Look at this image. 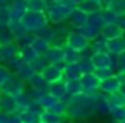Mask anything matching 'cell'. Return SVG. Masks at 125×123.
Returning a JSON list of instances; mask_svg holds the SVG:
<instances>
[{
    "instance_id": "cell-1",
    "label": "cell",
    "mask_w": 125,
    "mask_h": 123,
    "mask_svg": "<svg viewBox=\"0 0 125 123\" xmlns=\"http://www.w3.org/2000/svg\"><path fill=\"white\" fill-rule=\"evenodd\" d=\"M76 6L65 5V3H49L48 9H46V16L49 19L51 25H60L70 19L71 13Z\"/></svg>"
},
{
    "instance_id": "cell-2",
    "label": "cell",
    "mask_w": 125,
    "mask_h": 123,
    "mask_svg": "<svg viewBox=\"0 0 125 123\" xmlns=\"http://www.w3.org/2000/svg\"><path fill=\"white\" fill-rule=\"evenodd\" d=\"M21 24L27 32L37 33L38 30L48 27L49 19L46 16V13H43V11H27L24 14V18L21 19Z\"/></svg>"
},
{
    "instance_id": "cell-3",
    "label": "cell",
    "mask_w": 125,
    "mask_h": 123,
    "mask_svg": "<svg viewBox=\"0 0 125 123\" xmlns=\"http://www.w3.org/2000/svg\"><path fill=\"white\" fill-rule=\"evenodd\" d=\"M25 90V82L22 79H19L16 74H13L2 87H0V93L2 95H10V96H18Z\"/></svg>"
},
{
    "instance_id": "cell-4",
    "label": "cell",
    "mask_w": 125,
    "mask_h": 123,
    "mask_svg": "<svg viewBox=\"0 0 125 123\" xmlns=\"http://www.w3.org/2000/svg\"><path fill=\"white\" fill-rule=\"evenodd\" d=\"M125 80V74L124 73H116L113 76L106 77V79L101 80L100 84V92L104 95H111L114 92H119L120 90V84Z\"/></svg>"
},
{
    "instance_id": "cell-5",
    "label": "cell",
    "mask_w": 125,
    "mask_h": 123,
    "mask_svg": "<svg viewBox=\"0 0 125 123\" xmlns=\"http://www.w3.org/2000/svg\"><path fill=\"white\" fill-rule=\"evenodd\" d=\"M67 46H70L71 49L78 51V52H85L90 46V41L78 30H73L67 35Z\"/></svg>"
},
{
    "instance_id": "cell-6",
    "label": "cell",
    "mask_w": 125,
    "mask_h": 123,
    "mask_svg": "<svg viewBox=\"0 0 125 123\" xmlns=\"http://www.w3.org/2000/svg\"><path fill=\"white\" fill-rule=\"evenodd\" d=\"M10 11H11V21L8 25H16L21 22L24 14L29 11L27 9V0H11L10 3Z\"/></svg>"
},
{
    "instance_id": "cell-7",
    "label": "cell",
    "mask_w": 125,
    "mask_h": 123,
    "mask_svg": "<svg viewBox=\"0 0 125 123\" xmlns=\"http://www.w3.org/2000/svg\"><path fill=\"white\" fill-rule=\"evenodd\" d=\"M94 115L90 104H68L67 118H92Z\"/></svg>"
},
{
    "instance_id": "cell-8",
    "label": "cell",
    "mask_w": 125,
    "mask_h": 123,
    "mask_svg": "<svg viewBox=\"0 0 125 123\" xmlns=\"http://www.w3.org/2000/svg\"><path fill=\"white\" fill-rule=\"evenodd\" d=\"M92 109H94V114L100 115V117L111 115V106H109V101H108L104 93H101V92L98 93V96L94 99V103H92Z\"/></svg>"
},
{
    "instance_id": "cell-9",
    "label": "cell",
    "mask_w": 125,
    "mask_h": 123,
    "mask_svg": "<svg viewBox=\"0 0 125 123\" xmlns=\"http://www.w3.org/2000/svg\"><path fill=\"white\" fill-rule=\"evenodd\" d=\"M79 80H81V84H83L84 92H97V90H100L101 79L97 76L95 71H92V73H84L83 76L79 77Z\"/></svg>"
},
{
    "instance_id": "cell-10",
    "label": "cell",
    "mask_w": 125,
    "mask_h": 123,
    "mask_svg": "<svg viewBox=\"0 0 125 123\" xmlns=\"http://www.w3.org/2000/svg\"><path fill=\"white\" fill-rule=\"evenodd\" d=\"M41 76L46 79L48 84H52V82H57V80L63 79V70H60L57 65L48 63L44 66V70L41 71Z\"/></svg>"
},
{
    "instance_id": "cell-11",
    "label": "cell",
    "mask_w": 125,
    "mask_h": 123,
    "mask_svg": "<svg viewBox=\"0 0 125 123\" xmlns=\"http://www.w3.org/2000/svg\"><path fill=\"white\" fill-rule=\"evenodd\" d=\"M18 54H19V46L16 43L2 44L0 46V63L6 65L11 59H14Z\"/></svg>"
},
{
    "instance_id": "cell-12",
    "label": "cell",
    "mask_w": 125,
    "mask_h": 123,
    "mask_svg": "<svg viewBox=\"0 0 125 123\" xmlns=\"http://www.w3.org/2000/svg\"><path fill=\"white\" fill-rule=\"evenodd\" d=\"M44 59L48 60V63H52V65L65 62V51H63V47L52 46L51 44V47L48 49V52L44 54Z\"/></svg>"
},
{
    "instance_id": "cell-13",
    "label": "cell",
    "mask_w": 125,
    "mask_h": 123,
    "mask_svg": "<svg viewBox=\"0 0 125 123\" xmlns=\"http://www.w3.org/2000/svg\"><path fill=\"white\" fill-rule=\"evenodd\" d=\"M48 92L51 93L54 98L62 99V101H63V99L68 96V93H67V85H65V79H60V80H57V82L49 84Z\"/></svg>"
},
{
    "instance_id": "cell-14",
    "label": "cell",
    "mask_w": 125,
    "mask_h": 123,
    "mask_svg": "<svg viewBox=\"0 0 125 123\" xmlns=\"http://www.w3.org/2000/svg\"><path fill=\"white\" fill-rule=\"evenodd\" d=\"M101 36L104 38V40H113V38H119V36H124L125 35V30L124 28H120L117 24H106L103 28H101Z\"/></svg>"
},
{
    "instance_id": "cell-15",
    "label": "cell",
    "mask_w": 125,
    "mask_h": 123,
    "mask_svg": "<svg viewBox=\"0 0 125 123\" xmlns=\"http://www.w3.org/2000/svg\"><path fill=\"white\" fill-rule=\"evenodd\" d=\"M92 62L95 65V70L98 68H111V54L108 51L92 54Z\"/></svg>"
},
{
    "instance_id": "cell-16",
    "label": "cell",
    "mask_w": 125,
    "mask_h": 123,
    "mask_svg": "<svg viewBox=\"0 0 125 123\" xmlns=\"http://www.w3.org/2000/svg\"><path fill=\"white\" fill-rule=\"evenodd\" d=\"M106 51L111 54H120L125 51V35L124 36H119V38H113V40H108L106 41Z\"/></svg>"
},
{
    "instance_id": "cell-17",
    "label": "cell",
    "mask_w": 125,
    "mask_h": 123,
    "mask_svg": "<svg viewBox=\"0 0 125 123\" xmlns=\"http://www.w3.org/2000/svg\"><path fill=\"white\" fill-rule=\"evenodd\" d=\"M68 21H70V25H71L73 28H79V27H83L84 24H87V21H89V14H85L84 11H81V9L74 8Z\"/></svg>"
},
{
    "instance_id": "cell-18",
    "label": "cell",
    "mask_w": 125,
    "mask_h": 123,
    "mask_svg": "<svg viewBox=\"0 0 125 123\" xmlns=\"http://www.w3.org/2000/svg\"><path fill=\"white\" fill-rule=\"evenodd\" d=\"M0 111H2V112H6V114L19 112V107H18V103H16V98H14V96H10V95H2Z\"/></svg>"
},
{
    "instance_id": "cell-19",
    "label": "cell",
    "mask_w": 125,
    "mask_h": 123,
    "mask_svg": "<svg viewBox=\"0 0 125 123\" xmlns=\"http://www.w3.org/2000/svg\"><path fill=\"white\" fill-rule=\"evenodd\" d=\"M35 73H37V71H35L33 66H32V63H27V62H24V63L14 71V74L19 77V79H22L24 82H29V79H30Z\"/></svg>"
},
{
    "instance_id": "cell-20",
    "label": "cell",
    "mask_w": 125,
    "mask_h": 123,
    "mask_svg": "<svg viewBox=\"0 0 125 123\" xmlns=\"http://www.w3.org/2000/svg\"><path fill=\"white\" fill-rule=\"evenodd\" d=\"M74 30H78L79 33H83L85 38H87L89 41H94L95 38H98L100 36V33H101V30L98 27H95V25H92V24H84L83 27H79V28H74Z\"/></svg>"
},
{
    "instance_id": "cell-21",
    "label": "cell",
    "mask_w": 125,
    "mask_h": 123,
    "mask_svg": "<svg viewBox=\"0 0 125 123\" xmlns=\"http://www.w3.org/2000/svg\"><path fill=\"white\" fill-rule=\"evenodd\" d=\"M76 8L84 11L85 14H92V13L98 11V9H103L101 8V3L97 2V0H83V2H79L76 5Z\"/></svg>"
},
{
    "instance_id": "cell-22",
    "label": "cell",
    "mask_w": 125,
    "mask_h": 123,
    "mask_svg": "<svg viewBox=\"0 0 125 123\" xmlns=\"http://www.w3.org/2000/svg\"><path fill=\"white\" fill-rule=\"evenodd\" d=\"M83 76V71H81L78 62H73V63H67L63 70V79H79Z\"/></svg>"
},
{
    "instance_id": "cell-23",
    "label": "cell",
    "mask_w": 125,
    "mask_h": 123,
    "mask_svg": "<svg viewBox=\"0 0 125 123\" xmlns=\"http://www.w3.org/2000/svg\"><path fill=\"white\" fill-rule=\"evenodd\" d=\"M27 84L30 87H33V88L40 90V92H48V88H49V84L46 82V79L41 76V73H35L33 76L29 79Z\"/></svg>"
},
{
    "instance_id": "cell-24",
    "label": "cell",
    "mask_w": 125,
    "mask_h": 123,
    "mask_svg": "<svg viewBox=\"0 0 125 123\" xmlns=\"http://www.w3.org/2000/svg\"><path fill=\"white\" fill-rule=\"evenodd\" d=\"M78 65H79L83 74L95 71V65H94V62H92V54L90 52H89V54L81 52V57H79V60H78Z\"/></svg>"
},
{
    "instance_id": "cell-25",
    "label": "cell",
    "mask_w": 125,
    "mask_h": 123,
    "mask_svg": "<svg viewBox=\"0 0 125 123\" xmlns=\"http://www.w3.org/2000/svg\"><path fill=\"white\" fill-rule=\"evenodd\" d=\"M19 55L22 57V60H24V62H27V63H32L33 60H37L38 57H40V54H38L37 51L32 47V44H29V46L19 47Z\"/></svg>"
},
{
    "instance_id": "cell-26",
    "label": "cell",
    "mask_w": 125,
    "mask_h": 123,
    "mask_svg": "<svg viewBox=\"0 0 125 123\" xmlns=\"http://www.w3.org/2000/svg\"><path fill=\"white\" fill-rule=\"evenodd\" d=\"M65 85H67V93L68 96H74L84 92L83 84L79 79H65Z\"/></svg>"
},
{
    "instance_id": "cell-27",
    "label": "cell",
    "mask_w": 125,
    "mask_h": 123,
    "mask_svg": "<svg viewBox=\"0 0 125 123\" xmlns=\"http://www.w3.org/2000/svg\"><path fill=\"white\" fill-rule=\"evenodd\" d=\"M16 103H18V107H19V111H25V109H29L32 104H33V98H32L30 95H29V92H27V87H25V90L21 93V95H18L16 96Z\"/></svg>"
},
{
    "instance_id": "cell-28",
    "label": "cell",
    "mask_w": 125,
    "mask_h": 123,
    "mask_svg": "<svg viewBox=\"0 0 125 123\" xmlns=\"http://www.w3.org/2000/svg\"><path fill=\"white\" fill-rule=\"evenodd\" d=\"M32 47H33L35 51H37L40 55H44L46 52H48V49L51 47V43L49 41H46V40H43V38L40 36H37L35 35V38H33V41H32Z\"/></svg>"
},
{
    "instance_id": "cell-29",
    "label": "cell",
    "mask_w": 125,
    "mask_h": 123,
    "mask_svg": "<svg viewBox=\"0 0 125 123\" xmlns=\"http://www.w3.org/2000/svg\"><path fill=\"white\" fill-rule=\"evenodd\" d=\"M89 24L95 25V27H98L101 30V28L106 25V21H104V16H103V9H98V11L92 13V14H89Z\"/></svg>"
},
{
    "instance_id": "cell-30",
    "label": "cell",
    "mask_w": 125,
    "mask_h": 123,
    "mask_svg": "<svg viewBox=\"0 0 125 123\" xmlns=\"http://www.w3.org/2000/svg\"><path fill=\"white\" fill-rule=\"evenodd\" d=\"M35 35L40 36V38H43V40H46V41H49V43L52 44V41L55 40V36H57V30H55V27H51V24H49L48 27L38 30Z\"/></svg>"
},
{
    "instance_id": "cell-31",
    "label": "cell",
    "mask_w": 125,
    "mask_h": 123,
    "mask_svg": "<svg viewBox=\"0 0 125 123\" xmlns=\"http://www.w3.org/2000/svg\"><path fill=\"white\" fill-rule=\"evenodd\" d=\"M46 111H51L52 114L59 115V117H67L68 104H67L65 101H62V99H57V101H55V103H54V104H52L49 109H46Z\"/></svg>"
},
{
    "instance_id": "cell-32",
    "label": "cell",
    "mask_w": 125,
    "mask_h": 123,
    "mask_svg": "<svg viewBox=\"0 0 125 123\" xmlns=\"http://www.w3.org/2000/svg\"><path fill=\"white\" fill-rule=\"evenodd\" d=\"M67 117H59V115L52 114L51 111H43L40 114V123H63Z\"/></svg>"
},
{
    "instance_id": "cell-33",
    "label": "cell",
    "mask_w": 125,
    "mask_h": 123,
    "mask_svg": "<svg viewBox=\"0 0 125 123\" xmlns=\"http://www.w3.org/2000/svg\"><path fill=\"white\" fill-rule=\"evenodd\" d=\"M106 98H108V101H109V106H111V109L113 107H119V106H125V95L122 92H114V93H111V95H106Z\"/></svg>"
},
{
    "instance_id": "cell-34",
    "label": "cell",
    "mask_w": 125,
    "mask_h": 123,
    "mask_svg": "<svg viewBox=\"0 0 125 123\" xmlns=\"http://www.w3.org/2000/svg\"><path fill=\"white\" fill-rule=\"evenodd\" d=\"M10 43H14L13 30L8 25H0V46L2 44H10Z\"/></svg>"
},
{
    "instance_id": "cell-35",
    "label": "cell",
    "mask_w": 125,
    "mask_h": 123,
    "mask_svg": "<svg viewBox=\"0 0 125 123\" xmlns=\"http://www.w3.org/2000/svg\"><path fill=\"white\" fill-rule=\"evenodd\" d=\"M55 101H57V98H54L49 92H41L40 96H38V99H37V103L41 106L43 109H49Z\"/></svg>"
},
{
    "instance_id": "cell-36",
    "label": "cell",
    "mask_w": 125,
    "mask_h": 123,
    "mask_svg": "<svg viewBox=\"0 0 125 123\" xmlns=\"http://www.w3.org/2000/svg\"><path fill=\"white\" fill-rule=\"evenodd\" d=\"M22 123H40V114L30 111V109H25V111H19Z\"/></svg>"
},
{
    "instance_id": "cell-37",
    "label": "cell",
    "mask_w": 125,
    "mask_h": 123,
    "mask_svg": "<svg viewBox=\"0 0 125 123\" xmlns=\"http://www.w3.org/2000/svg\"><path fill=\"white\" fill-rule=\"evenodd\" d=\"M106 41L103 36H98L95 38L94 41H90V46H89V52L90 54H95V52H101V51H106Z\"/></svg>"
},
{
    "instance_id": "cell-38",
    "label": "cell",
    "mask_w": 125,
    "mask_h": 123,
    "mask_svg": "<svg viewBox=\"0 0 125 123\" xmlns=\"http://www.w3.org/2000/svg\"><path fill=\"white\" fill-rule=\"evenodd\" d=\"M27 9L29 11H43L48 9V2L46 0H27Z\"/></svg>"
},
{
    "instance_id": "cell-39",
    "label": "cell",
    "mask_w": 125,
    "mask_h": 123,
    "mask_svg": "<svg viewBox=\"0 0 125 123\" xmlns=\"http://www.w3.org/2000/svg\"><path fill=\"white\" fill-rule=\"evenodd\" d=\"M108 8L114 11L117 16H125V0H109Z\"/></svg>"
},
{
    "instance_id": "cell-40",
    "label": "cell",
    "mask_w": 125,
    "mask_h": 123,
    "mask_svg": "<svg viewBox=\"0 0 125 123\" xmlns=\"http://www.w3.org/2000/svg\"><path fill=\"white\" fill-rule=\"evenodd\" d=\"M63 51H65V62H67V63H73V62H78V60H79L81 52L71 49L70 46H65Z\"/></svg>"
},
{
    "instance_id": "cell-41",
    "label": "cell",
    "mask_w": 125,
    "mask_h": 123,
    "mask_svg": "<svg viewBox=\"0 0 125 123\" xmlns=\"http://www.w3.org/2000/svg\"><path fill=\"white\" fill-rule=\"evenodd\" d=\"M11 21V11H10V5L0 6V25H8Z\"/></svg>"
},
{
    "instance_id": "cell-42",
    "label": "cell",
    "mask_w": 125,
    "mask_h": 123,
    "mask_svg": "<svg viewBox=\"0 0 125 123\" xmlns=\"http://www.w3.org/2000/svg\"><path fill=\"white\" fill-rule=\"evenodd\" d=\"M13 76V71L10 70L6 65H3V63H0V87L3 85V84L6 82V80L10 79V77Z\"/></svg>"
},
{
    "instance_id": "cell-43",
    "label": "cell",
    "mask_w": 125,
    "mask_h": 123,
    "mask_svg": "<svg viewBox=\"0 0 125 123\" xmlns=\"http://www.w3.org/2000/svg\"><path fill=\"white\" fill-rule=\"evenodd\" d=\"M111 117L117 122L125 120V106H119V107H113L111 109Z\"/></svg>"
},
{
    "instance_id": "cell-44",
    "label": "cell",
    "mask_w": 125,
    "mask_h": 123,
    "mask_svg": "<svg viewBox=\"0 0 125 123\" xmlns=\"http://www.w3.org/2000/svg\"><path fill=\"white\" fill-rule=\"evenodd\" d=\"M46 65H48V60L44 59V55H40L37 60H33V62H32V66L35 68V71H37V73H41V71L44 70V66H46Z\"/></svg>"
},
{
    "instance_id": "cell-45",
    "label": "cell",
    "mask_w": 125,
    "mask_h": 123,
    "mask_svg": "<svg viewBox=\"0 0 125 123\" xmlns=\"http://www.w3.org/2000/svg\"><path fill=\"white\" fill-rule=\"evenodd\" d=\"M22 63H24V60H22V57H21V55H19V54H18V55H16L14 59H11V60L8 62V63H6V66H8L10 70H11L13 73H14V71L18 70V68L21 66Z\"/></svg>"
},
{
    "instance_id": "cell-46",
    "label": "cell",
    "mask_w": 125,
    "mask_h": 123,
    "mask_svg": "<svg viewBox=\"0 0 125 123\" xmlns=\"http://www.w3.org/2000/svg\"><path fill=\"white\" fill-rule=\"evenodd\" d=\"M95 73H97V76L103 80V79H106V77L116 74V71H114L113 68H98V70H95Z\"/></svg>"
},
{
    "instance_id": "cell-47",
    "label": "cell",
    "mask_w": 125,
    "mask_h": 123,
    "mask_svg": "<svg viewBox=\"0 0 125 123\" xmlns=\"http://www.w3.org/2000/svg\"><path fill=\"white\" fill-rule=\"evenodd\" d=\"M103 16H104L106 24H113V22H116V19H117V14L114 11H111L109 8H104L103 9Z\"/></svg>"
},
{
    "instance_id": "cell-48",
    "label": "cell",
    "mask_w": 125,
    "mask_h": 123,
    "mask_svg": "<svg viewBox=\"0 0 125 123\" xmlns=\"http://www.w3.org/2000/svg\"><path fill=\"white\" fill-rule=\"evenodd\" d=\"M6 123H22L19 112H13V114H8V117H6Z\"/></svg>"
},
{
    "instance_id": "cell-49",
    "label": "cell",
    "mask_w": 125,
    "mask_h": 123,
    "mask_svg": "<svg viewBox=\"0 0 125 123\" xmlns=\"http://www.w3.org/2000/svg\"><path fill=\"white\" fill-rule=\"evenodd\" d=\"M124 70H125V51L119 55V68H117V73L124 71Z\"/></svg>"
},
{
    "instance_id": "cell-50",
    "label": "cell",
    "mask_w": 125,
    "mask_h": 123,
    "mask_svg": "<svg viewBox=\"0 0 125 123\" xmlns=\"http://www.w3.org/2000/svg\"><path fill=\"white\" fill-rule=\"evenodd\" d=\"M114 24H117L120 28H124V30H125V16H117V19H116Z\"/></svg>"
},
{
    "instance_id": "cell-51",
    "label": "cell",
    "mask_w": 125,
    "mask_h": 123,
    "mask_svg": "<svg viewBox=\"0 0 125 123\" xmlns=\"http://www.w3.org/2000/svg\"><path fill=\"white\" fill-rule=\"evenodd\" d=\"M8 3H11V0H0V6H3V5H8Z\"/></svg>"
},
{
    "instance_id": "cell-52",
    "label": "cell",
    "mask_w": 125,
    "mask_h": 123,
    "mask_svg": "<svg viewBox=\"0 0 125 123\" xmlns=\"http://www.w3.org/2000/svg\"><path fill=\"white\" fill-rule=\"evenodd\" d=\"M120 92H122L124 95H125V80H124L122 84H120Z\"/></svg>"
},
{
    "instance_id": "cell-53",
    "label": "cell",
    "mask_w": 125,
    "mask_h": 123,
    "mask_svg": "<svg viewBox=\"0 0 125 123\" xmlns=\"http://www.w3.org/2000/svg\"><path fill=\"white\" fill-rule=\"evenodd\" d=\"M108 123H119V122H117V120H114V118H113V120H111V122H108Z\"/></svg>"
},
{
    "instance_id": "cell-54",
    "label": "cell",
    "mask_w": 125,
    "mask_h": 123,
    "mask_svg": "<svg viewBox=\"0 0 125 123\" xmlns=\"http://www.w3.org/2000/svg\"><path fill=\"white\" fill-rule=\"evenodd\" d=\"M0 103H2V93H0Z\"/></svg>"
},
{
    "instance_id": "cell-55",
    "label": "cell",
    "mask_w": 125,
    "mask_h": 123,
    "mask_svg": "<svg viewBox=\"0 0 125 123\" xmlns=\"http://www.w3.org/2000/svg\"><path fill=\"white\" fill-rule=\"evenodd\" d=\"M119 123H125V120H122V122H119Z\"/></svg>"
},
{
    "instance_id": "cell-56",
    "label": "cell",
    "mask_w": 125,
    "mask_h": 123,
    "mask_svg": "<svg viewBox=\"0 0 125 123\" xmlns=\"http://www.w3.org/2000/svg\"><path fill=\"white\" fill-rule=\"evenodd\" d=\"M89 123H95V122H89Z\"/></svg>"
},
{
    "instance_id": "cell-57",
    "label": "cell",
    "mask_w": 125,
    "mask_h": 123,
    "mask_svg": "<svg viewBox=\"0 0 125 123\" xmlns=\"http://www.w3.org/2000/svg\"><path fill=\"white\" fill-rule=\"evenodd\" d=\"M97 2H101V0H97Z\"/></svg>"
}]
</instances>
